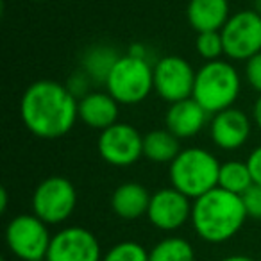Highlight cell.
<instances>
[{
    "label": "cell",
    "instance_id": "8fae6325",
    "mask_svg": "<svg viewBox=\"0 0 261 261\" xmlns=\"http://www.w3.org/2000/svg\"><path fill=\"white\" fill-rule=\"evenodd\" d=\"M45 261H102L100 243L88 229L65 227L52 236Z\"/></svg>",
    "mask_w": 261,
    "mask_h": 261
},
{
    "label": "cell",
    "instance_id": "6da1fadb",
    "mask_svg": "<svg viewBox=\"0 0 261 261\" xmlns=\"http://www.w3.org/2000/svg\"><path fill=\"white\" fill-rule=\"evenodd\" d=\"M20 115L27 129L43 140L61 138L79 118V100L56 81H36L22 95Z\"/></svg>",
    "mask_w": 261,
    "mask_h": 261
},
{
    "label": "cell",
    "instance_id": "83f0119b",
    "mask_svg": "<svg viewBox=\"0 0 261 261\" xmlns=\"http://www.w3.org/2000/svg\"><path fill=\"white\" fill-rule=\"evenodd\" d=\"M252 116H254V122H256V125L261 129V95H259V97H257V100L254 102Z\"/></svg>",
    "mask_w": 261,
    "mask_h": 261
},
{
    "label": "cell",
    "instance_id": "52a82bcc",
    "mask_svg": "<svg viewBox=\"0 0 261 261\" xmlns=\"http://www.w3.org/2000/svg\"><path fill=\"white\" fill-rule=\"evenodd\" d=\"M52 236L36 215H18L6 227V243L22 261H45Z\"/></svg>",
    "mask_w": 261,
    "mask_h": 261
},
{
    "label": "cell",
    "instance_id": "277c9868",
    "mask_svg": "<svg viewBox=\"0 0 261 261\" xmlns=\"http://www.w3.org/2000/svg\"><path fill=\"white\" fill-rule=\"evenodd\" d=\"M220 163L211 152L199 147L181 150L170 163L172 188L179 190L188 199H199L218 186Z\"/></svg>",
    "mask_w": 261,
    "mask_h": 261
},
{
    "label": "cell",
    "instance_id": "d4e9b609",
    "mask_svg": "<svg viewBox=\"0 0 261 261\" xmlns=\"http://www.w3.org/2000/svg\"><path fill=\"white\" fill-rule=\"evenodd\" d=\"M90 83L91 79L86 75V73L83 72V70H77L75 73H72V75L68 77V81H66L65 86L68 88V91L73 95L75 98H83L88 95V88H90Z\"/></svg>",
    "mask_w": 261,
    "mask_h": 261
},
{
    "label": "cell",
    "instance_id": "1f68e13d",
    "mask_svg": "<svg viewBox=\"0 0 261 261\" xmlns=\"http://www.w3.org/2000/svg\"><path fill=\"white\" fill-rule=\"evenodd\" d=\"M2 261H4V259H2Z\"/></svg>",
    "mask_w": 261,
    "mask_h": 261
},
{
    "label": "cell",
    "instance_id": "5bb4252c",
    "mask_svg": "<svg viewBox=\"0 0 261 261\" xmlns=\"http://www.w3.org/2000/svg\"><path fill=\"white\" fill-rule=\"evenodd\" d=\"M207 122V113L193 98L170 104L165 116V125L175 138H192L199 135Z\"/></svg>",
    "mask_w": 261,
    "mask_h": 261
},
{
    "label": "cell",
    "instance_id": "4dcf8cb0",
    "mask_svg": "<svg viewBox=\"0 0 261 261\" xmlns=\"http://www.w3.org/2000/svg\"><path fill=\"white\" fill-rule=\"evenodd\" d=\"M254 11L257 13V15H261V0H254Z\"/></svg>",
    "mask_w": 261,
    "mask_h": 261
},
{
    "label": "cell",
    "instance_id": "7a4b0ae2",
    "mask_svg": "<svg viewBox=\"0 0 261 261\" xmlns=\"http://www.w3.org/2000/svg\"><path fill=\"white\" fill-rule=\"evenodd\" d=\"M247 220L242 197L217 186L193 200L192 225L200 240L207 243H224L238 234Z\"/></svg>",
    "mask_w": 261,
    "mask_h": 261
},
{
    "label": "cell",
    "instance_id": "9a60e30c",
    "mask_svg": "<svg viewBox=\"0 0 261 261\" xmlns=\"http://www.w3.org/2000/svg\"><path fill=\"white\" fill-rule=\"evenodd\" d=\"M118 118V102L104 91H91L79 100V120L91 129L104 130L115 125Z\"/></svg>",
    "mask_w": 261,
    "mask_h": 261
},
{
    "label": "cell",
    "instance_id": "5b68a950",
    "mask_svg": "<svg viewBox=\"0 0 261 261\" xmlns=\"http://www.w3.org/2000/svg\"><path fill=\"white\" fill-rule=\"evenodd\" d=\"M106 88L118 104H140L154 90V66L149 59L130 54L122 56L113 66Z\"/></svg>",
    "mask_w": 261,
    "mask_h": 261
},
{
    "label": "cell",
    "instance_id": "4fadbf2b",
    "mask_svg": "<svg viewBox=\"0 0 261 261\" xmlns=\"http://www.w3.org/2000/svg\"><path fill=\"white\" fill-rule=\"evenodd\" d=\"M211 140L222 150H236L245 145L250 136V120L243 111L229 108L217 113L210 125Z\"/></svg>",
    "mask_w": 261,
    "mask_h": 261
},
{
    "label": "cell",
    "instance_id": "2e32d148",
    "mask_svg": "<svg viewBox=\"0 0 261 261\" xmlns=\"http://www.w3.org/2000/svg\"><path fill=\"white\" fill-rule=\"evenodd\" d=\"M186 16L197 33L222 31V27L231 18L229 0H190Z\"/></svg>",
    "mask_w": 261,
    "mask_h": 261
},
{
    "label": "cell",
    "instance_id": "603a6c76",
    "mask_svg": "<svg viewBox=\"0 0 261 261\" xmlns=\"http://www.w3.org/2000/svg\"><path fill=\"white\" fill-rule=\"evenodd\" d=\"M195 47H197V52L200 54V58H204L206 61H217V59H220L222 54H225L220 31L199 33Z\"/></svg>",
    "mask_w": 261,
    "mask_h": 261
},
{
    "label": "cell",
    "instance_id": "44dd1931",
    "mask_svg": "<svg viewBox=\"0 0 261 261\" xmlns=\"http://www.w3.org/2000/svg\"><path fill=\"white\" fill-rule=\"evenodd\" d=\"M149 261H195V250L185 238L170 236L149 250Z\"/></svg>",
    "mask_w": 261,
    "mask_h": 261
},
{
    "label": "cell",
    "instance_id": "f1b7e54d",
    "mask_svg": "<svg viewBox=\"0 0 261 261\" xmlns=\"http://www.w3.org/2000/svg\"><path fill=\"white\" fill-rule=\"evenodd\" d=\"M6 210H8V190L2 188L0 190V211L6 213Z\"/></svg>",
    "mask_w": 261,
    "mask_h": 261
},
{
    "label": "cell",
    "instance_id": "ba28073f",
    "mask_svg": "<svg viewBox=\"0 0 261 261\" xmlns=\"http://www.w3.org/2000/svg\"><path fill=\"white\" fill-rule=\"evenodd\" d=\"M220 34L229 59L249 61L261 52V15L254 9L234 13L222 27Z\"/></svg>",
    "mask_w": 261,
    "mask_h": 261
},
{
    "label": "cell",
    "instance_id": "9c48e42d",
    "mask_svg": "<svg viewBox=\"0 0 261 261\" xmlns=\"http://www.w3.org/2000/svg\"><path fill=\"white\" fill-rule=\"evenodd\" d=\"M197 72L186 59L179 56H165L154 65V90L165 102L192 98Z\"/></svg>",
    "mask_w": 261,
    "mask_h": 261
},
{
    "label": "cell",
    "instance_id": "484cf974",
    "mask_svg": "<svg viewBox=\"0 0 261 261\" xmlns=\"http://www.w3.org/2000/svg\"><path fill=\"white\" fill-rule=\"evenodd\" d=\"M245 77H247V83L250 84V88L261 95V52L247 61Z\"/></svg>",
    "mask_w": 261,
    "mask_h": 261
},
{
    "label": "cell",
    "instance_id": "f546056e",
    "mask_svg": "<svg viewBox=\"0 0 261 261\" xmlns=\"http://www.w3.org/2000/svg\"><path fill=\"white\" fill-rule=\"evenodd\" d=\"M220 261H254L252 257H249V256H243V254H234V256H227V257H224V259H220Z\"/></svg>",
    "mask_w": 261,
    "mask_h": 261
},
{
    "label": "cell",
    "instance_id": "3957f363",
    "mask_svg": "<svg viewBox=\"0 0 261 261\" xmlns=\"http://www.w3.org/2000/svg\"><path fill=\"white\" fill-rule=\"evenodd\" d=\"M240 73L227 61H207L197 70L192 98L197 100L207 115H217L232 108L240 95Z\"/></svg>",
    "mask_w": 261,
    "mask_h": 261
},
{
    "label": "cell",
    "instance_id": "ffe728a7",
    "mask_svg": "<svg viewBox=\"0 0 261 261\" xmlns=\"http://www.w3.org/2000/svg\"><path fill=\"white\" fill-rule=\"evenodd\" d=\"M254 185L250 170L247 163L242 161H227L220 165V174H218V186L234 195H243L250 186Z\"/></svg>",
    "mask_w": 261,
    "mask_h": 261
},
{
    "label": "cell",
    "instance_id": "8992f818",
    "mask_svg": "<svg viewBox=\"0 0 261 261\" xmlns=\"http://www.w3.org/2000/svg\"><path fill=\"white\" fill-rule=\"evenodd\" d=\"M77 206V192L72 181L52 175L41 181L33 193V211L47 225L63 224Z\"/></svg>",
    "mask_w": 261,
    "mask_h": 261
},
{
    "label": "cell",
    "instance_id": "7402d4cb",
    "mask_svg": "<svg viewBox=\"0 0 261 261\" xmlns=\"http://www.w3.org/2000/svg\"><path fill=\"white\" fill-rule=\"evenodd\" d=\"M102 261H149V250L138 242H120L102 256Z\"/></svg>",
    "mask_w": 261,
    "mask_h": 261
},
{
    "label": "cell",
    "instance_id": "d6986e66",
    "mask_svg": "<svg viewBox=\"0 0 261 261\" xmlns=\"http://www.w3.org/2000/svg\"><path fill=\"white\" fill-rule=\"evenodd\" d=\"M179 138L168 129L150 130L143 136V156L154 163H172L179 156Z\"/></svg>",
    "mask_w": 261,
    "mask_h": 261
},
{
    "label": "cell",
    "instance_id": "ac0fdd59",
    "mask_svg": "<svg viewBox=\"0 0 261 261\" xmlns=\"http://www.w3.org/2000/svg\"><path fill=\"white\" fill-rule=\"evenodd\" d=\"M120 58V52L109 45H93L81 58V70L90 77L91 83L106 84L113 66Z\"/></svg>",
    "mask_w": 261,
    "mask_h": 261
},
{
    "label": "cell",
    "instance_id": "30bf717a",
    "mask_svg": "<svg viewBox=\"0 0 261 261\" xmlns=\"http://www.w3.org/2000/svg\"><path fill=\"white\" fill-rule=\"evenodd\" d=\"M97 147L106 163L113 167H129L143 156V136L136 127L116 122L100 130Z\"/></svg>",
    "mask_w": 261,
    "mask_h": 261
},
{
    "label": "cell",
    "instance_id": "cb8c5ba5",
    "mask_svg": "<svg viewBox=\"0 0 261 261\" xmlns=\"http://www.w3.org/2000/svg\"><path fill=\"white\" fill-rule=\"evenodd\" d=\"M242 197V202L245 206L247 217L250 218H261V186L252 185Z\"/></svg>",
    "mask_w": 261,
    "mask_h": 261
},
{
    "label": "cell",
    "instance_id": "4316f807",
    "mask_svg": "<svg viewBox=\"0 0 261 261\" xmlns=\"http://www.w3.org/2000/svg\"><path fill=\"white\" fill-rule=\"evenodd\" d=\"M247 167H249V170H250L254 185L261 186V145L250 152L249 160H247Z\"/></svg>",
    "mask_w": 261,
    "mask_h": 261
},
{
    "label": "cell",
    "instance_id": "7c38bea8",
    "mask_svg": "<svg viewBox=\"0 0 261 261\" xmlns=\"http://www.w3.org/2000/svg\"><path fill=\"white\" fill-rule=\"evenodd\" d=\"M193 204L175 188H163L150 197L147 218L161 231H177L192 220Z\"/></svg>",
    "mask_w": 261,
    "mask_h": 261
},
{
    "label": "cell",
    "instance_id": "e0dca14e",
    "mask_svg": "<svg viewBox=\"0 0 261 261\" xmlns=\"http://www.w3.org/2000/svg\"><path fill=\"white\" fill-rule=\"evenodd\" d=\"M150 197L140 182H123L113 192L111 207L116 217L123 220H136L149 211Z\"/></svg>",
    "mask_w": 261,
    "mask_h": 261
}]
</instances>
